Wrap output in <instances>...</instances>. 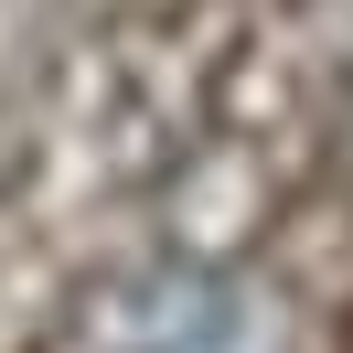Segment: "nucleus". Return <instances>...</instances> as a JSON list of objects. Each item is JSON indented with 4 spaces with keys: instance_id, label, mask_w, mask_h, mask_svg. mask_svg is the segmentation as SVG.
Masks as SVG:
<instances>
[{
    "instance_id": "1",
    "label": "nucleus",
    "mask_w": 353,
    "mask_h": 353,
    "mask_svg": "<svg viewBox=\"0 0 353 353\" xmlns=\"http://www.w3.org/2000/svg\"><path fill=\"white\" fill-rule=\"evenodd\" d=\"M225 279L193 257H150V268H118V279L86 289L75 310V343L86 353H225Z\"/></svg>"
}]
</instances>
